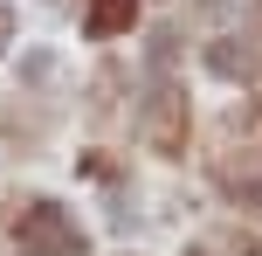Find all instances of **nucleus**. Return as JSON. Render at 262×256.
<instances>
[{"label":"nucleus","instance_id":"4","mask_svg":"<svg viewBox=\"0 0 262 256\" xmlns=\"http://www.w3.org/2000/svg\"><path fill=\"white\" fill-rule=\"evenodd\" d=\"M0 35H14V14H7V7H0Z\"/></svg>","mask_w":262,"mask_h":256},{"label":"nucleus","instance_id":"2","mask_svg":"<svg viewBox=\"0 0 262 256\" xmlns=\"http://www.w3.org/2000/svg\"><path fill=\"white\" fill-rule=\"evenodd\" d=\"M180 125H186V104H180V90H159L152 97V125H145V139H152V152H180Z\"/></svg>","mask_w":262,"mask_h":256},{"label":"nucleus","instance_id":"1","mask_svg":"<svg viewBox=\"0 0 262 256\" xmlns=\"http://www.w3.org/2000/svg\"><path fill=\"white\" fill-rule=\"evenodd\" d=\"M14 243H21V256H83V229L62 215V201H35L14 229Z\"/></svg>","mask_w":262,"mask_h":256},{"label":"nucleus","instance_id":"3","mask_svg":"<svg viewBox=\"0 0 262 256\" xmlns=\"http://www.w3.org/2000/svg\"><path fill=\"white\" fill-rule=\"evenodd\" d=\"M131 21H138V0H90V21H83V28L104 42V35H124Z\"/></svg>","mask_w":262,"mask_h":256}]
</instances>
